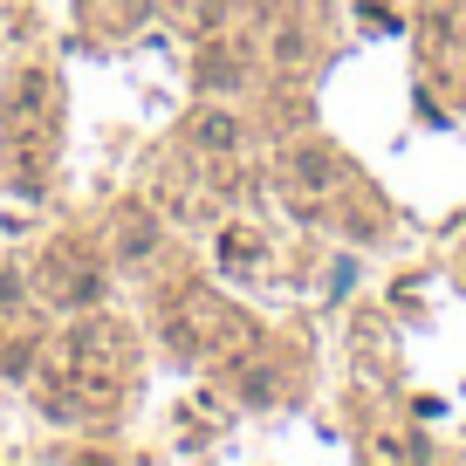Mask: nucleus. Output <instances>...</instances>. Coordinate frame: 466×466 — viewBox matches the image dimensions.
Here are the masks:
<instances>
[{
  "label": "nucleus",
  "mask_w": 466,
  "mask_h": 466,
  "mask_svg": "<svg viewBox=\"0 0 466 466\" xmlns=\"http://www.w3.org/2000/svg\"><path fill=\"white\" fill-rule=\"evenodd\" d=\"M219 254H227V261H261V240H254V233H227Z\"/></svg>",
  "instance_id": "1"
},
{
  "label": "nucleus",
  "mask_w": 466,
  "mask_h": 466,
  "mask_svg": "<svg viewBox=\"0 0 466 466\" xmlns=\"http://www.w3.org/2000/svg\"><path fill=\"white\" fill-rule=\"evenodd\" d=\"M199 137H206V145H233V116H206Z\"/></svg>",
  "instance_id": "2"
}]
</instances>
